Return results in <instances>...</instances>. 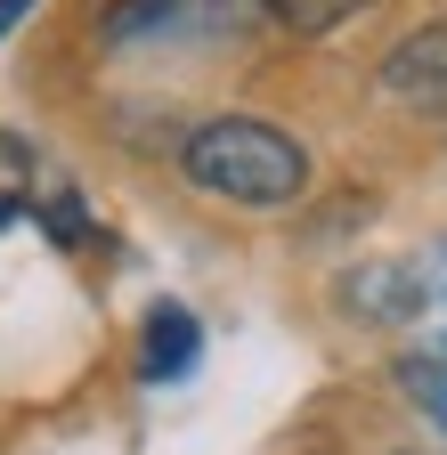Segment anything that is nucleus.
Masks as SVG:
<instances>
[{"label":"nucleus","mask_w":447,"mask_h":455,"mask_svg":"<svg viewBox=\"0 0 447 455\" xmlns=\"http://www.w3.org/2000/svg\"><path fill=\"white\" fill-rule=\"evenodd\" d=\"M180 171L204 196H228V204H293L309 188V155L301 139H285L276 123H252V114H220L180 147Z\"/></svg>","instance_id":"nucleus-1"},{"label":"nucleus","mask_w":447,"mask_h":455,"mask_svg":"<svg viewBox=\"0 0 447 455\" xmlns=\"http://www.w3.org/2000/svg\"><path fill=\"white\" fill-rule=\"evenodd\" d=\"M268 0H115L106 41H172V33H252Z\"/></svg>","instance_id":"nucleus-2"},{"label":"nucleus","mask_w":447,"mask_h":455,"mask_svg":"<svg viewBox=\"0 0 447 455\" xmlns=\"http://www.w3.org/2000/svg\"><path fill=\"white\" fill-rule=\"evenodd\" d=\"M382 98L423 106V114H439V106H447V17H439V25H423V33H407L399 49L382 57Z\"/></svg>","instance_id":"nucleus-3"},{"label":"nucleus","mask_w":447,"mask_h":455,"mask_svg":"<svg viewBox=\"0 0 447 455\" xmlns=\"http://www.w3.org/2000/svg\"><path fill=\"white\" fill-rule=\"evenodd\" d=\"M350 309L358 317H374V325H390V317H415L423 301H431V284H423V260H374V268H358L350 284Z\"/></svg>","instance_id":"nucleus-4"},{"label":"nucleus","mask_w":447,"mask_h":455,"mask_svg":"<svg viewBox=\"0 0 447 455\" xmlns=\"http://www.w3.org/2000/svg\"><path fill=\"white\" fill-rule=\"evenodd\" d=\"M196 358H204V325H196L180 301H163V309L147 317V333H139V366H147V382H180Z\"/></svg>","instance_id":"nucleus-5"},{"label":"nucleus","mask_w":447,"mask_h":455,"mask_svg":"<svg viewBox=\"0 0 447 455\" xmlns=\"http://www.w3.org/2000/svg\"><path fill=\"white\" fill-rule=\"evenodd\" d=\"M399 382H407V398H415V407L447 431V333H431L423 350H407V358H399Z\"/></svg>","instance_id":"nucleus-6"},{"label":"nucleus","mask_w":447,"mask_h":455,"mask_svg":"<svg viewBox=\"0 0 447 455\" xmlns=\"http://www.w3.org/2000/svg\"><path fill=\"white\" fill-rule=\"evenodd\" d=\"M358 9H374V0H268V17H285L293 33H333V25L358 17Z\"/></svg>","instance_id":"nucleus-7"},{"label":"nucleus","mask_w":447,"mask_h":455,"mask_svg":"<svg viewBox=\"0 0 447 455\" xmlns=\"http://www.w3.org/2000/svg\"><path fill=\"white\" fill-rule=\"evenodd\" d=\"M25 17H33V0H0V33H17Z\"/></svg>","instance_id":"nucleus-8"}]
</instances>
